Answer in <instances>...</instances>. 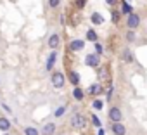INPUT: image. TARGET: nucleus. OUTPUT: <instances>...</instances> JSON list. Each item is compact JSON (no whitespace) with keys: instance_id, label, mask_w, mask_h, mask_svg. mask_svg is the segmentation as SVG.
<instances>
[{"instance_id":"a878e982","label":"nucleus","mask_w":147,"mask_h":135,"mask_svg":"<svg viewBox=\"0 0 147 135\" xmlns=\"http://www.w3.org/2000/svg\"><path fill=\"white\" fill-rule=\"evenodd\" d=\"M66 109H67V106H59V107L54 111V116H55V118H62L64 113H66Z\"/></svg>"},{"instance_id":"5701e85b","label":"nucleus","mask_w":147,"mask_h":135,"mask_svg":"<svg viewBox=\"0 0 147 135\" xmlns=\"http://www.w3.org/2000/svg\"><path fill=\"white\" fill-rule=\"evenodd\" d=\"M61 4H62V0H47V5L50 11H57L61 7Z\"/></svg>"},{"instance_id":"423d86ee","label":"nucleus","mask_w":147,"mask_h":135,"mask_svg":"<svg viewBox=\"0 0 147 135\" xmlns=\"http://www.w3.org/2000/svg\"><path fill=\"white\" fill-rule=\"evenodd\" d=\"M61 35L57 33V31H54L50 36H49V40H47V45H49V49L50 50H57L59 47H61Z\"/></svg>"},{"instance_id":"f03ea898","label":"nucleus","mask_w":147,"mask_h":135,"mask_svg":"<svg viewBox=\"0 0 147 135\" xmlns=\"http://www.w3.org/2000/svg\"><path fill=\"white\" fill-rule=\"evenodd\" d=\"M50 83H52V87L57 88V90L64 88V85H66V75H64L61 70H54L52 75H50Z\"/></svg>"},{"instance_id":"7c9ffc66","label":"nucleus","mask_w":147,"mask_h":135,"mask_svg":"<svg viewBox=\"0 0 147 135\" xmlns=\"http://www.w3.org/2000/svg\"><path fill=\"white\" fill-rule=\"evenodd\" d=\"M2 109H4V111H7V114H11V113H12L11 106H7V104H2Z\"/></svg>"},{"instance_id":"bb28decb","label":"nucleus","mask_w":147,"mask_h":135,"mask_svg":"<svg viewBox=\"0 0 147 135\" xmlns=\"http://www.w3.org/2000/svg\"><path fill=\"white\" fill-rule=\"evenodd\" d=\"M90 119H92V125H94L95 128H102V121L99 119L97 114H90Z\"/></svg>"},{"instance_id":"f8f14e48","label":"nucleus","mask_w":147,"mask_h":135,"mask_svg":"<svg viewBox=\"0 0 147 135\" xmlns=\"http://www.w3.org/2000/svg\"><path fill=\"white\" fill-rule=\"evenodd\" d=\"M111 132L113 135H126V126L125 123H111Z\"/></svg>"},{"instance_id":"b1692460","label":"nucleus","mask_w":147,"mask_h":135,"mask_svg":"<svg viewBox=\"0 0 147 135\" xmlns=\"http://www.w3.org/2000/svg\"><path fill=\"white\" fill-rule=\"evenodd\" d=\"M94 54H97V55L102 57V54H104V47H102L100 42H95V43H94Z\"/></svg>"},{"instance_id":"473e14b6","label":"nucleus","mask_w":147,"mask_h":135,"mask_svg":"<svg viewBox=\"0 0 147 135\" xmlns=\"http://www.w3.org/2000/svg\"><path fill=\"white\" fill-rule=\"evenodd\" d=\"M126 2H130V0H126Z\"/></svg>"},{"instance_id":"c85d7f7f","label":"nucleus","mask_w":147,"mask_h":135,"mask_svg":"<svg viewBox=\"0 0 147 135\" xmlns=\"http://www.w3.org/2000/svg\"><path fill=\"white\" fill-rule=\"evenodd\" d=\"M85 5H87V0H75V7H76L78 11L85 9Z\"/></svg>"},{"instance_id":"2f4dec72","label":"nucleus","mask_w":147,"mask_h":135,"mask_svg":"<svg viewBox=\"0 0 147 135\" xmlns=\"http://www.w3.org/2000/svg\"><path fill=\"white\" fill-rule=\"evenodd\" d=\"M99 135H106V133H104V130H102V128H99Z\"/></svg>"},{"instance_id":"2eb2a0df","label":"nucleus","mask_w":147,"mask_h":135,"mask_svg":"<svg viewBox=\"0 0 147 135\" xmlns=\"http://www.w3.org/2000/svg\"><path fill=\"white\" fill-rule=\"evenodd\" d=\"M73 99H75L76 102H83L85 99V90L82 87H73Z\"/></svg>"},{"instance_id":"4be33fe9","label":"nucleus","mask_w":147,"mask_h":135,"mask_svg":"<svg viewBox=\"0 0 147 135\" xmlns=\"http://www.w3.org/2000/svg\"><path fill=\"white\" fill-rule=\"evenodd\" d=\"M23 132H24V135H40V130H38L36 126H31V125L24 126Z\"/></svg>"},{"instance_id":"20e7f679","label":"nucleus","mask_w":147,"mask_h":135,"mask_svg":"<svg viewBox=\"0 0 147 135\" xmlns=\"http://www.w3.org/2000/svg\"><path fill=\"white\" fill-rule=\"evenodd\" d=\"M140 24H142V18H140V14L131 12L130 16H126V28H128V30H137Z\"/></svg>"},{"instance_id":"dca6fc26","label":"nucleus","mask_w":147,"mask_h":135,"mask_svg":"<svg viewBox=\"0 0 147 135\" xmlns=\"http://www.w3.org/2000/svg\"><path fill=\"white\" fill-rule=\"evenodd\" d=\"M12 128V123L7 116H0V132H9Z\"/></svg>"},{"instance_id":"39448f33","label":"nucleus","mask_w":147,"mask_h":135,"mask_svg":"<svg viewBox=\"0 0 147 135\" xmlns=\"http://www.w3.org/2000/svg\"><path fill=\"white\" fill-rule=\"evenodd\" d=\"M119 61L125 62V64L135 62V55H133V52H131L130 47H123V49H121V52H119Z\"/></svg>"},{"instance_id":"1a4fd4ad","label":"nucleus","mask_w":147,"mask_h":135,"mask_svg":"<svg viewBox=\"0 0 147 135\" xmlns=\"http://www.w3.org/2000/svg\"><path fill=\"white\" fill-rule=\"evenodd\" d=\"M55 132H57V125L54 121H49L40 128V135H55Z\"/></svg>"},{"instance_id":"6e6552de","label":"nucleus","mask_w":147,"mask_h":135,"mask_svg":"<svg viewBox=\"0 0 147 135\" xmlns=\"http://www.w3.org/2000/svg\"><path fill=\"white\" fill-rule=\"evenodd\" d=\"M69 50L71 52H82L83 49H85V40H82V38H75V40H71L69 42Z\"/></svg>"},{"instance_id":"ddd939ff","label":"nucleus","mask_w":147,"mask_h":135,"mask_svg":"<svg viewBox=\"0 0 147 135\" xmlns=\"http://www.w3.org/2000/svg\"><path fill=\"white\" fill-rule=\"evenodd\" d=\"M67 80L73 87H80V73L75 71V70H69L67 71Z\"/></svg>"},{"instance_id":"9d476101","label":"nucleus","mask_w":147,"mask_h":135,"mask_svg":"<svg viewBox=\"0 0 147 135\" xmlns=\"http://www.w3.org/2000/svg\"><path fill=\"white\" fill-rule=\"evenodd\" d=\"M57 57H59L57 50H52V52L49 54V57H47V62H45V70H47L49 73H52V71H54V64H55Z\"/></svg>"},{"instance_id":"f257e3e1","label":"nucleus","mask_w":147,"mask_h":135,"mask_svg":"<svg viewBox=\"0 0 147 135\" xmlns=\"http://www.w3.org/2000/svg\"><path fill=\"white\" fill-rule=\"evenodd\" d=\"M87 125H88V118H87L85 113L75 111V113L71 114V118H69V126H71L73 130H85Z\"/></svg>"},{"instance_id":"c756f323","label":"nucleus","mask_w":147,"mask_h":135,"mask_svg":"<svg viewBox=\"0 0 147 135\" xmlns=\"http://www.w3.org/2000/svg\"><path fill=\"white\" fill-rule=\"evenodd\" d=\"M118 4H119V0H106V5H107L109 9H114Z\"/></svg>"},{"instance_id":"412c9836","label":"nucleus","mask_w":147,"mask_h":135,"mask_svg":"<svg viewBox=\"0 0 147 135\" xmlns=\"http://www.w3.org/2000/svg\"><path fill=\"white\" fill-rule=\"evenodd\" d=\"M125 40H126L128 43H133V42H137V33H135L133 30H128V31H125Z\"/></svg>"},{"instance_id":"cd10ccee","label":"nucleus","mask_w":147,"mask_h":135,"mask_svg":"<svg viewBox=\"0 0 147 135\" xmlns=\"http://www.w3.org/2000/svg\"><path fill=\"white\" fill-rule=\"evenodd\" d=\"M92 107L97 109V111H100V109L104 107V101H100V99H94V101H92Z\"/></svg>"},{"instance_id":"9b49d317","label":"nucleus","mask_w":147,"mask_h":135,"mask_svg":"<svg viewBox=\"0 0 147 135\" xmlns=\"http://www.w3.org/2000/svg\"><path fill=\"white\" fill-rule=\"evenodd\" d=\"M87 92L97 99V95H102V94H104V87H102V83H100V82H97V83H92V85L88 87V90H87Z\"/></svg>"},{"instance_id":"a211bd4d","label":"nucleus","mask_w":147,"mask_h":135,"mask_svg":"<svg viewBox=\"0 0 147 135\" xmlns=\"http://www.w3.org/2000/svg\"><path fill=\"white\" fill-rule=\"evenodd\" d=\"M85 36H87V40H88V42H92V43L99 42V35H97V31H95L94 28H88V30H87V33H85Z\"/></svg>"},{"instance_id":"aec40b11","label":"nucleus","mask_w":147,"mask_h":135,"mask_svg":"<svg viewBox=\"0 0 147 135\" xmlns=\"http://www.w3.org/2000/svg\"><path fill=\"white\" fill-rule=\"evenodd\" d=\"M97 73H99V80H109V71H107V68L106 66H99L97 68Z\"/></svg>"},{"instance_id":"4468645a","label":"nucleus","mask_w":147,"mask_h":135,"mask_svg":"<svg viewBox=\"0 0 147 135\" xmlns=\"http://www.w3.org/2000/svg\"><path fill=\"white\" fill-rule=\"evenodd\" d=\"M119 12H121V16H130L131 12H133V7H131V4L130 2H126V0H123V2H119Z\"/></svg>"},{"instance_id":"0eeeda50","label":"nucleus","mask_w":147,"mask_h":135,"mask_svg":"<svg viewBox=\"0 0 147 135\" xmlns=\"http://www.w3.org/2000/svg\"><path fill=\"white\" fill-rule=\"evenodd\" d=\"M85 64L88 66V68H94V70H97V68L100 66V55H97V54H87V57H85Z\"/></svg>"},{"instance_id":"f3484780","label":"nucleus","mask_w":147,"mask_h":135,"mask_svg":"<svg viewBox=\"0 0 147 135\" xmlns=\"http://www.w3.org/2000/svg\"><path fill=\"white\" fill-rule=\"evenodd\" d=\"M90 21H92V24H95V26L104 24V18H102L100 12H92V14H90Z\"/></svg>"},{"instance_id":"7ed1b4c3","label":"nucleus","mask_w":147,"mask_h":135,"mask_svg":"<svg viewBox=\"0 0 147 135\" xmlns=\"http://www.w3.org/2000/svg\"><path fill=\"white\" fill-rule=\"evenodd\" d=\"M107 119L109 123H121L123 121V111L119 106H111L107 111Z\"/></svg>"},{"instance_id":"6ab92c4d","label":"nucleus","mask_w":147,"mask_h":135,"mask_svg":"<svg viewBox=\"0 0 147 135\" xmlns=\"http://www.w3.org/2000/svg\"><path fill=\"white\" fill-rule=\"evenodd\" d=\"M121 12L119 11H116V9H111V23L113 24H119V21H121Z\"/></svg>"},{"instance_id":"393cba45","label":"nucleus","mask_w":147,"mask_h":135,"mask_svg":"<svg viewBox=\"0 0 147 135\" xmlns=\"http://www.w3.org/2000/svg\"><path fill=\"white\" fill-rule=\"evenodd\" d=\"M113 95H114V85L111 83V85H109V88L106 90V101H107L109 104H111V101H113Z\"/></svg>"}]
</instances>
